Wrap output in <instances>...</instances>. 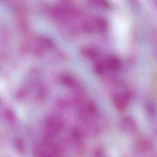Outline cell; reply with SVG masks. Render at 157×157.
Returning <instances> with one entry per match:
<instances>
[{
	"label": "cell",
	"instance_id": "cell-10",
	"mask_svg": "<svg viewBox=\"0 0 157 157\" xmlns=\"http://www.w3.org/2000/svg\"><path fill=\"white\" fill-rule=\"evenodd\" d=\"M72 135L73 137L76 140H79L81 139V133L80 132L79 130L78 129H77V128L73 129L72 131Z\"/></svg>",
	"mask_w": 157,
	"mask_h": 157
},
{
	"label": "cell",
	"instance_id": "cell-14",
	"mask_svg": "<svg viewBox=\"0 0 157 157\" xmlns=\"http://www.w3.org/2000/svg\"><path fill=\"white\" fill-rule=\"evenodd\" d=\"M7 117L8 118L10 119V120H13L15 118V116L13 113H12V112H8L7 114Z\"/></svg>",
	"mask_w": 157,
	"mask_h": 157
},
{
	"label": "cell",
	"instance_id": "cell-4",
	"mask_svg": "<svg viewBox=\"0 0 157 157\" xmlns=\"http://www.w3.org/2000/svg\"><path fill=\"white\" fill-rule=\"evenodd\" d=\"M106 68L111 71H117L119 70L121 67V62L119 59L116 57H110L105 63Z\"/></svg>",
	"mask_w": 157,
	"mask_h": 157
},
{
	"label": "cell",
	"instance_id": "cell-7",
	"mask_svg": "<svg viewBox=\"0 0 157 157\" xmlns=\"http://www.w3.org/2000/svg\"><path fill=\"white\" fill-rule=\"evenodd\" d=\"M122 124L125 130L131 132H134L136 130V125L134 120L130 117H125L122 121Z\"/></svg>",
	"mask_w": 157,
	"mask_h": 157
},
{
	"label": "cell",
	"instance_id": "cell-11",
	"mask_svg": "<svg viewBox=\"0 0 157 157\" xmlns=\"http://www.w3.org/2000/svg\"><path fill=\"white\" fill-rule=\"evenodd\" d=\"M147 111L150 114V115H154L155 113V107L152 103L148 104L147 106Z\"/></svg>",
	"mask_w": 157,
	"mask_h": 157
},
{
	"label": "cell",
	"instance_id": "cell-9",
	"mask_svg": "<svg viewBox=\"0 0 157 157\" xmlns=\"http://www.w3.org/2000/svg\"><path fill=\"white\" fill-rule=\"evenodd\" d=\"M106 67L105 63L99 62L95 64L94 67L95 72L98 75H102L105 72Z\"/></svg>",
	"mask_w": 157,
	"mask_h": 157
},
{
	"label": "cell",
	"instance_id": "cell-8",
	"mask_svg": "<svg viewBox=\"0 0 157 157\" xmlns=\"http://www.w3.org/2000/svg\"><path fill=\"white\" fill-rule=\"evenodd\" d=\"M82 28L84 33L88 34H91L94 32V24L89 21H86L83 22L82 25Z\"/></svg>",
	"mask_w": 157,
	"mask_h": 157
},
{
	"label": "cell",
	"instance_id": "cell-3",
	"mask_svg": "<svg viewBox=\"0 0 157 157\" xmlns=\"http://www.w3.org/2000/svg\"><path fill=\"white\" fill-rule=\"evenodd\" d=\"M81 53L85 57L90 59H95L99 55L98 49L90 46L84 47L82 49Z\"/></svg>",
	"mask_w": 157,
	"mask_h": 157
},
{
	"label": "cell",
	"instance_id": "cell-13",
	"mask_svg": "<svg viewBox=\"0 0 157 157\" xmlns=\"http://www.w3.org/2000/svg\"><path fill=\"white\" fill-rule=\"evenodd\" d=\"M140 147L141 148L143 149L146 150V149L147 148L149 147V144L148 142L146 141H142L140 144Z\"/></svg>",
	"mask_w": 157,
	"mask_h": 157
},
{
	"label": "cell",
	"instance_id": "cell-2",
	"mask_svg": "<svg viewBox=\"0 0 157 157\" xmlns=\"http://www.w3.org/2000/svg\"><path fill=\"white\" fill-rule=\"evenodd\" d=\"M113 101L115 106L119 110L125 109L128 102L123 94H115L113 96Z\"/></svg>",
	"mask_w": 157,
	"mask_h": 157
},
{
	"label": "cell",
	"instance_id": "cell-1",
	"mask_svg": "<svg viewBox=\"0 0 157 157\" xmlns=\"http://www.w3.org/2000/svg\"><path fill=\"white\" fill-rule=\"evenodd\" d=\"M64 127L63 121L57 116L51 115L45 121L46 137L50 140L58 134Z\"/></svg>",
	"mask_w": 157,
	"mask_h": 157
},
{
	"label": "cell",
	"instance_id": "cell-12",
	"mask_svg": "<svg viewBox=\"0 0 157 157\" xmlns=\"http://www.w3.org/2000/svg\"><path fill=\"white\" fill-rule=\"evenodd\" d=\"M16 146L17 149L19 150L20 152H22L24 150L23 144L22 141L21 139H18L16 140Z\"/></svg>",
	"mask_w": 157,
	"mask_h": 157
},
{
	"label": "cell",
	"instance_id": "cell-6",
	"mask_svg": "<svg viewBox=\"0 0 157 157\" xmlns=\"http://www.w3.org/2000/svg\"><path fill=\"white\" fill-rule=\"evenodd\" d=\"M94 26L101 32H105L108 27V22L105 18L98 17L94 21Z\"/></svg>",
	"mask_w": 157,
	"mask_h": 157
},
{
	"label": "cell",
	"instance_id": "cell-5",
	"mask_svg": "<svg viewBox=\"0 0 157 157\" xmlns=\"http://www.w3.org/2000/svg\"><path fill=\"white\" fill-rule=\"evenodd\" d=\"M61 82L63 84L67 87L75 89L78 87L77 80L72 75L70 74H64L61 78Z\"/></svg>",
	"mask_w": 157,
	"mask_h": 157
}]
</instances>
